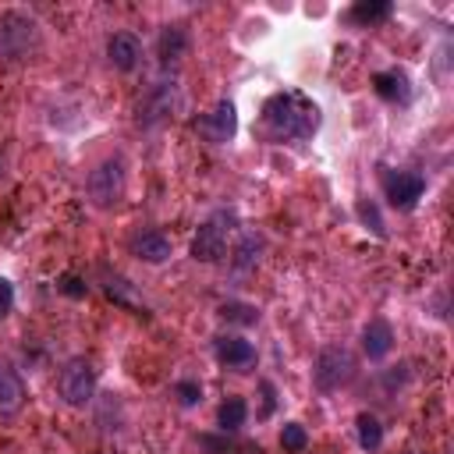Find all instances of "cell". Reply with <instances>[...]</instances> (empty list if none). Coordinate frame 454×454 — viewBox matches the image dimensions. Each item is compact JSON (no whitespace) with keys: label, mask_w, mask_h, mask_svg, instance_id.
<instances>
[{"label":"cell","mask_w":454,"mask_h":454,"mask_svg":"<svg viewBox=\"0 0 454 454\" xmlns=\"http://www.w3.org/2000/svg\"><path fill=\"white\" fill-rule=\"evenodd\" d=\"M319 106L298 89H280L262 103V131L270 142H305L319 131Z\"/></svg>","instance_id":"1"},{"label":"cell","mask_w":454,"mask_h":454,"mask_svg":"<svg viewBox=\"0 0 454 454\" xmlns=\"http://www.w3.org/2000/svg\"><path fill=\"white\" fill-rule=\"evenodd\" d=\"M43 43L39 21L25 11H4L0 14V57L4 60H28Z\"/></svg>","instance_id":"2"},{"label":"cell","mask_w":454,"mask_h":454,"mask_svg":"<svg viewBox=\"0 0 454 454\" xmlns=\"http://www.w3.org/2000/svg\"><path fill=\"white\" fill-rule=\"evenodd\" d=\"M234 223H238V213H234V209H216V213H209V216L199 223L195 238H192V259H195V262H220V259L227 255V234L234 231Z\"/></svg>","instance_id":"3"},{"label":"cell","mask_w":454,"mask_h":454,"mask_svg":"<svg viewBox=\"0 0 454 454\" xmlns=\"http://www.w3.org/2000/svg\"><path fill=\"white\" fill-rule=\"evenodd\" d=\"M124 184H128V163H124L121 153H114V156H106L103 163L92 167V174L85 181V192H89L92 206L106 209V206H117L121 202Z\"/></svg>","instance_id":"4"},{"label":"cell","mask_w":454,"mask_h":454,"mask_svg":"<svg viewBox=\"0 0 454 454\" xmlns=\"http://www.w3.org/2000/svg\"><path fill=\"white\" fill-rule=\"evenodd\" d=\"M351 380H355V358H351V351H348V348L330 344V348H323V351L316 355L312 383H316V390H319V394H333V390L348 387Z\"/></svg>","instance_id":"5"},{"label":"cell","mask_w":454,"mask_h":454,"mask_svg":"<svg viewBox=\"0 0 454 454\" xmlns=\"http://www.w3.org/2000/svg\"><path fill=\"white\" fill-rule=\"evenodd\" d=\"M57 390H60L64 404L85 408L96 397V369H92V362L89 358H71L57 376Z\"/></svg>","instance_id":"6"},{"label":"cell","mask_w":454,"mask_h":454,"mask_svg":"<svg viewBox=\"0 0 454 454\" xmlns=\"http://www.w3.org/2000/svg\"><path fill=\"white\" fill-rule=\"evenodd\" d=\"M177 106H181L177 82H174V78H170V82H167V78H163V82H153L149 92H145V99L138 103V124H142V128H156V124L170 121Z\"/></svg>","instance_id":"7"},{"label":"cell","mask_w":454,"mask_h":454,"mask_svg":"<svg viewBox=\"0 0 454 454\" xmlns=\"http://www.w3.org/2000/svg\"><path fill=\"white\" fill-rule=\"evenodd\" d=\"M426 192V177L419 170H383V195L394 209H415Z\"/></svg>","instance_id":"8"},{"label":"cell","mask_w":454,"mask_h":454,"mask_svg":"<svg viewBox=\"0 0 454 454\" xmlns=\"http://www.w3.org/2000/svg\"><path fill=\"white\" fill-rule=\"evenodd\" d=\"M195 128H199V131L206 135V142H213V145L231 142L234 131H238V110H234V103H231V99H220L209 114H202V117L195 121Z\"/></svg>","instance_id":"9"},{"label":"cell","mask_w":454,"mask_h":454,"mask_svg":"<svg viewBox=\"0 0 454 454\" xmlns=\"http://www.w3.org/2000/svg\"><path fill=\"white\" fill-rule=\"evenodd\" d=\"M213 355L227 369H248V365H255V344L245 340V337H238V333H220L213 340Z\"/></svg>","instance_id":"10"},{"label":"cell","mask_w":454,"mask_h":454,"mask_svg":"<svg viewBox=\"0 0 454 454\" xmlns=\"http://www.w3.org/2000/svg\"><path fill=\"white\" fill-rule=\"evenodd\" d=\"M128 248H131V255H138L142 262H153V266L170 259V238H167L163 231H156V227L135 231V234L128 238Z\"/></svg>","instance_id":"11"},{"label":"cell","mask_w":454,"mask_h":454,"mask_svg":"<svg viewBox=\"0 0 454 454\" xmlns=\"http://www.w3.org/2000/svg\"><path fill=\"white\" fill-rule=\"evenodd\" d=\"M372 89H376V96L387 99V103H397V106H408V103H411V78H408L401 67L376 71V74H372Z\"/></svg>","instance_id":"12"},{"label":"cell","mask_w":454,"mask_h":454,"mask_svg":"<svg viewBox=\"0 0 454 454\" xmlns=\"http://www.w3.org/2000/svg\"><path fill=\"white\" fill-rule=\"evenodd\" d=\"M106 57L117 71H135L138 60H142V43L135 32H114L106 39Z\"/></svg>","instance_id":"13"},{"label":"cell","mask_w":454,"mask_h":454,"mask_svg":"<svg viewBox=\"0 0 454 454\" xmlns=\"http://www.w3.org/2000/svg\"><path fill=\"white\" fill-rule=\"evenodd\" d=\"M390 348H394V326H390L383 316H372V319L362 326V351H365L372 362H380V358L390 355Z\"/></svg>","instance_id":"14"},{"label":"cell","mask_w":454,"mask_h":454,"mask_svg":"<svg viewBox=\"0 0 454 454\" xmlns=\"http://www.w3.org/2000/svg\"><path fill=\"white\" fill-rule=\"evenodd\" d=\"M21 404H25V383L18 369L7 358H0V415H14L21 411Z\"/></svg>","instance_id":"15"},{"label":"cell","mask_w":454,"mask_h":454,"mask_svg":"<svg viewBox=\"0 0 454 454\" xmlns=\"http://www.w3.org/2000/svg\"><path fill=\"white\" fill-rule=\"evenodd\" d=\"M262 248H266V238H262L259 231H245V234L238 238V245H234V255H231V266H234V273H238V277L252 273V270L259 266V255H262Z\"/></svg>","instance_id":"16"},{"label":"cell","mask_w":454,"mask_h":454,"mask_svg":"<svg viewBox=\"0 0 454 454\" xmlns=\"http://www.w3.org/2000/svg\"><path fill=\"white\" fill-rule=\"evenodd\" d=\"M156 53H160V64H163V67L177 64V60L188 53V28H184V25H163L160 43H156Z\"/></svg>","instance_id":"17"},{"label":"cell","mask_w":454,"mask_h":454,"mask_svg":"<svg viewBox=\"0 0 454 454\" xmlns=\"http://www.w3.org/2000/svg\"><path fill=\"white\" fill-rule=\"evenodd\" d=\"M99 273H103V291H106L114 301H121V305H128V309H135V312H145V305H142V298L135 294V284H131L128 277H121L117 270L110 273L106 266H103Z\"/></svg>","instance_id":"18"},{"label":"cell","mask_w":454,"mask_h":454,"mask_svg":"<svg viewBox=\"0 0 454 454\" xmlns=\"http://www.w3.org/2000/svg\"><path fill=\"white\" fill-rule=\"evenodd\" d=\"M394 14V4L390 0H358L351 11H348V21L358 25V28H369V25H380Z\"/></svg>","instance_id":"19"},{"label":"cell","mask_w":454,"mask_h":454,"mask_svg":"<svg viewBox=\"0 0 454 454\" xmlns=\"http://www.w3.org/2000/svg\"><path fill=\"white\" fill-rule=\"evenodd\" d=\"M245 419H248L245 397H227V401L216 408V426H220L223 433H238V429L245 426Z\"/></svg>","instance_id":"20"},{"label":"cell","mask_w":454,"mask_h":454,"mask_svg":"<svg viewBox=\"0 0 454 454\" xmlns=\"http://www.w3.org/2000/svg\"><path fill=\"white\" fill-rule=\"evenodd\" d=\"M355 426H358V447H362V450L372 454V450L383 447V426H380V419H376L372 411H358Z\"/></svg>","instance_id":"21"},{"label":"cell","mask_w":454,"mask_h":454,"mask_svg":"<svg viewBox=\"0 0 454 454\" xmlns=\"http://www.w3.org/2000/svg\"><path fill=\"white\" fill-rule=\"evenodd\" d=\"M216 312H220L227 323H238V326H255V323H259V309H255V305H248V301H238V298L223 301Z\"/></svg>","instance_id":"22"},{"label":"cell","mask_w":454,"mask_h":454,"mask_svg":"<svg viewBox=\"0 0 454 454\" xmlns=\"http://www.w3.org/2000/svg\"><path fill=\"white\" fill-rule=\"evenodd\" d=\"M280 447H284L287 454H301V450L309 447L305 426H301V422H284V429H280Z\"/></svg>","instance_id":"23"},{"label":"cell","mask_w":454,"mask_h":454,"mask_svg":"<svg viewBox=\"0 0 454 454\" xmlns=\"http://www.w3.org/2000/svg\"><path fill=\"white\" fill-rule=\"evenodd\" d=\"M174 397L184 404V408H195L202 401V383L199 380H177L174 383Z\"/></svg>","instance_id":"24"},{"label":"cell","mask_w":454,"mask_h":454,"mask_svg":"<svg viewBox=\"0 0 454 454\" xmlns=\"http://www.w3.org/2000/svg\"><path fill=\"white\" fill-rule=\"evenodd\" d=\"M358 216H362V223H369V227H372V234H376V238H387V227H383V220H380V213H376V206H372L369 199H362V202H358Z\"/></svg>","instance_id":"25"},{"label":"cell","mask_w":454,"mask_h":454,"mask_svg":"<svg viewBox=\"0 0 454 454\" xmlns=\"http://www.w3.org/2000/svg\"><path fill=\"white\" fill-rule=\"evenodd\" d=\"M57 291L67 294V298H85V294H89V284H82L74 273H64V277L57 280Z\"/></svg>","instance_id":"26"},{"label":"cell","mask_w":454,"mask_h":454,"mask_svg":"<svg viewBox=\"0 0 454 454\" xmlns=\"http://www.w3.org/2000/svg\"><path fill=\"white\" fill-rule=\"evenodd\" d=\"M11 309H14V287H11V280L0 277V319H4Z\"/></svg>","instance_id":"27"},{"label":"cell","mask_w":454,"mask_h":454,"mask_svg":"<svg viewBox=\"0 0 454 454\" xmlns=\"http://www.w3.org/2000/svg\"><path fill=\"white\" fill-rule=\"evenodd\" d=\"M259 390H262V397H266V404H262V419H266V415H273V408H277V387H273L270 380H262Z\"/></svg>","instance_id":"28"}]
</instances>
